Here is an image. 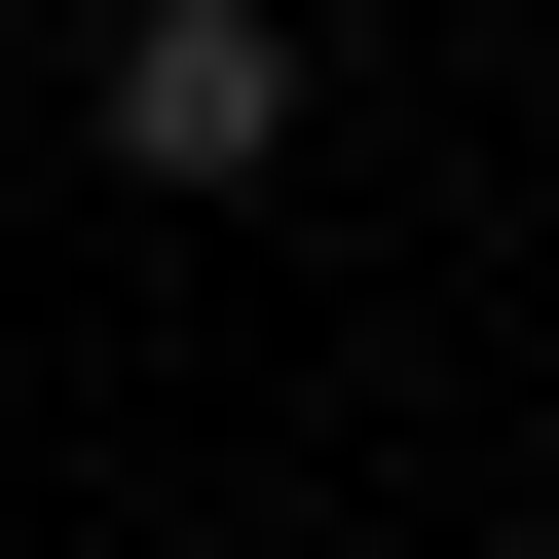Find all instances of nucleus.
<instances>
[{
  "label": "nucleus",
  "instance_id": "nucleus-1",
  "mask_svg": "<svg viewBox=\"0 0 559 559\" xmlns=\"http://www.w3.org/2000/svg\"><path fill=\"white\" fill-rule=\"evenodd\" d=\"M112 150L150 187H261V150H299V38H261V0H150V38H112Z\"/></svg>",
  "mask_w": 559,
  "mask_h": 559
}]
</instances>
